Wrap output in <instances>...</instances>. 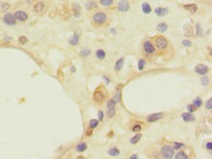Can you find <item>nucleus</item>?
<instances>
[{
	"label": "nucleus",
	"instance_id": "f03ea898",
	"mask_svg": "<svg viewBox=\"0 0 212 159\" xmlns=\"http://www.w3.org/2000/svg\"><path fill=\"white\" fill-rule=\"evenodd\" d=\"M91 21H92V24L96 26H105L109 24V17L106 12L96 11L91 16Z\"/></svg>",
	"mask_w": 212,
	"mask_h": 159
},
{
	"label": "nucleus",
	"instance_id": "1a4fd4ad",
	"mask_svg": "<svg viewBox=\"0 0 212 159\" xmlns=\"http://www.w3.org/2000/svg\"><path fill=\"white\" fill-rule=\"evenodd\" d=\"M195 72L198 75H206L207 73L209 72V67H206L205 65H202V63H199V65H195Z\"/></svg>",
	"mask_w": 212,
	"mask_h": 159
},
{
	"label": "nucleus",
	"instance_id": "49530a36",
	"mask_svg": "<svg viewBox=\"0 0 212 159\" xmlns=\"http://www.w3.org/2000/svg\"><path fill=\"white\" fill-rule=\"evenodd\" d=\"M77 159H84V157H82V156H78V157H77Z\"/></svg>",
	"mask_w": 212,
	"mask_h": 159
},
{
	"label": "nucleus",
	"instance_id": "ddd939ff",
	"mask_svg": "<svg viewBox=\"0 0 212 159\" xmlns=\"http://www.w3.org/2000/svg\"><path fill=\"white\" fill-rule=\"evenodd\" d=\"M169 12L167 8H163V7H156L154 9V13L156 14V16L158 17H163V16H166Z\"/></svg>",
	"mask_w": 212,
	"mask_h": 159
},
{
	"label": "nucleus",
	"instance_id": "20e7f679",
	"mask_svg": "<svg viewBox=\"0 0 212 159\" xmlns=\"http://www.w3.org/2000/svg\"><path fill=\"white\" fill-rule=\"evenodd\" d=\"M142 48H143L144 54H145L147 58H150V57L156 55V53H157V50L156 49L154 43H152V41L150 39H147L143 42Z\"/></svg>",
	"mask_w": 212,
	"mask_h": 159
},
{
	"label": "nucleus",
	"instance_id": "a211bd4d",
	"mask_svg": "<svg viewBox=\"0 0 212 159\" xmlns=\"http://www.w3.org/2000/svg\"><path fill=\"white\" fill-rule=\"evenodd\" d=\"M68 43H70V45H72V46H76V45H78L79 43V37L77 34H74L72 36V37L68 39Z\"/></svg>",
	"mask_w": 212,
	"mask_h": 159
},
{
	"label": "nucleus",
	"instance_id": "aec40b11",
	"mask_svg": "<svg viewBox=\"0 0 212 159\" xmlns=\"http://www.w3.org/2000/svg\"><path fill=\"white\" fill-rule=\"evenodd\" d=\"M142 139V134L140 133H137L134 137H132L131 139H130V144H138L139 142H140V140Z\"/></svg>",
	"mask_w": 212,
	"mask_h": 159
},
{
	"label": "nucleus",
	"instance_id": "a878e982",
	"mask_svg": "<svg viewBox=\"0 0 212 159\" xmlns=\"http://www.w3.org/2000/svg\"><path fill=\"white\" fill-rule=\"evenodd\" d=\"M142 10H143V12L145 13V14H150V13L152 12V7L150 6L149 3L145 2V3L142 4Z\"/></svg>",
	"mask_w": 212,
	"mask_h": 159
},
{
	"label": "nucleus",
	"instance_id": "4be33fe9",
	"mask_svg": "<svg viewBox=\"0 0 212 159\" xmlns=\"http://www.w3.org/2000/svg\"><path fill=\"white\" fill-rule=\"evenodd\" d=\"M87 147L88 146H87V144H86V143H79V144L76 145L75 149H76L77 152H83L87 149Z\"/></svg>",
	"mask_w": 212,
	"mask_h": 159
},
{
	"label": "nucleus",
	"instance_id": "bb28decb",
	"mask_svg": "<svg viewBox=\"0 0 212 159\" xmlns=\"http://www.w3.org/2000/svg\"><path fill=\"white\" fill-rule=\"evenodd\" d=\"M89 128L90 129H95L98 127V125H99V120L97 119H91L90 121H89Z\"/></svg>",
	"mask_w": 212,
	"mask_h": 159
},
{
	"label": "nucleus",
	"instance_id": "dca6fc26",
	"mask_svg": "<svg viewBox=\"0 0 212 159\" xmlns=\"http://www.w3.org/2000/svg\"><path fill=\"white\" fill-rule=\"evenodd\" d=\"M123 65H124V58H121L119 60L116 61L115 65V70L116 72L120 71L123 69Z\"/></svg>",
	"mask_w": 212,
	"mask_h": 159
},
{
	"label": "nucleus",
	"instance_id": "6ab92c4d",
	"mask_svg": "<svg viewBox=\"0 0 212 159\" xmlns=\"http://www.w3.org/2000/svg\"><path fill=\"white\" fill-rule=\"evenodd\" d=\"M44 10V3L43 2H38L33 6V11L36 13H41Z\"/></svg>",
	"mask_w": 212,
	"mask_h": 159
},
{
	"label": "nucleus",
	"instance_id": "393cba45",
	"mask_svg": "<svg viewBox=\"0 0 212 159\" xmlns=\"http://www.w3.org/2000/svg\"><path fill=\"white\" fill-rule=\"evenodd\" d=\"M80 6L78 5L77 3L74 4V15L75 18H79L80 17Z\"/></svg>",
	"mask_w": 212,
	"mask_h": 159
},
{
	"label": "nucleus",
	"instance_id": "9d476101",
	"mask_svg": "<svg viewBox=\"0 0 212 159\" xmlns=\"http://www.w3.org/2000/svg\"><path fill=\"white\" fill-rule=\"evenodd\" d=\"M164 117V113L163 112H157V113H152V114H150L149 116H147L146 118V121L148 123H152V122H156L158 120L162 119Z\"/></svg>",
	"mask_w": 212,
	"mask_h": 159
},
{
	"label": "nucleus",
	"instance_id": "f257e3e1",
	"mask_svg": "<svg viewBox=\"0 0 212 159\" xmlns=\"http://www.w3.org/2000/svg\"><path fill=\"white\" fill-rule=\"evenodd\" d=\"M152 43L157 51L160 52V54H169V51L171 50V45L169 43V40L163 35H156L152 38Z\"/></svg>",
	"mask_w": 212,
	"mask_h": 159
},
{
	"label": "nucleus",
	"instance_id": "cd10ccee",
	"mask_svg": "<svg viewBox=\"0 0 212 159\" xmlns=\"http://www.w3.org/2000/svg\"><path fill=\"white\" fill-rule=\"evenodd\" d=\"M79 55H80L82 58H87V57L91 55V50H89L87 48L82 49L80 51V53H79Z\"/></svg>",
	"mask_w": 212,
	"mask_h": 159
},
{
	"label": "nucleus",
	"instance_id": "473e14b6",
	"mask_svg": "<svg viewBox=\"0 0 212 159\" xmlns=\"http://www.w3.org/2000/svg\"><path fill=\"white\" fill-rule=\"evenodd\" d=\"M142 129H143L142 125H141V124H138V123L132 126V131L135 132V133H139V132L142 130Z\"/></svg>",
	"mask_w": 212,
	"mask_h": 159
},
{
	"label": "nucleus",
	"instance_id": "f3484780",
	"mask_svg": "<svg viewBox=\"0 0 212 159\" xmlns=\"http://www.w3.org/2000/svg\"><path fill=\"white\" fill-rule=\"evenodd\" d=\"M167 28H168V26L166 22H159L156 26V30L158 31V32H161V33L165 32V31L167 30Z\"/></svg>",
	"mask_w": 212,
	"mask_h": 159
},
{
	"label": "nucleus",
	"instance_id": "37998d69",
	"mask_svg": "<svg viewBox=\"0 0 212 159\" xmlns=\"http://www.w3.org/2000/svg\"><path fill=\"white\" fill-rule=\"evenodd\" d=\"M205 146H206V149H207V150H209V151H211V150H212V143H211V142H207V143H206V145H205Z\"/></svg>",
	"mask_w": 212,
	"mask_h": 159
},
{
	"label": "nucleus",
	"instance_id": "c85d7f7f",
	"mask_svg": "<svg viewBox=\"0 0 212 159\" xmlns=\"http://www.w3.org/2000/svg\"><path fill=\"white\" fill-rule=\"evenodd\" d=\"M193 106H195V108H199L200 106H202V100L200 99L199 97L195 98V100H193Z\"/></svg>",
	"mask_w": 212,
	"mask_h": 159
},
{
	"label": "nucleus",
	"instance_id": "7ed1b4c3",
	"mask_svg": "<svg viewBox=\"0 0 212 159\" xmlns=\"http://www.w3.org/2000/svg\"><path fill=\"white\" fill-rule=\"evenodd\" d=\"M107 98H108V91L105 88V86H98L97 89L94 91V94H93V100H94L95 103L101 106V104L105 103Z\"/></svg>",
	"mask_w": 212,
	"mask_h": 159
},
{
	"label": "nucleus",
	"instance_id": "c756f323",
	"mask_svg": "<svg viewBox=\"0 0 212 159\" xmlns=\"http://www.w3.org/2000/svg\"><path fill=\"white\" fill-rule=\"evenodd\" d=\"M94 8H96V3L93 0H88L86 2V9L87 10H93Z\"/></svg>",
	"mask_w": 212,
	"mask_h": 159
},
{
	"label": "nucleus",
	"instance_id": "f704fd0d",
	"mask_svg": "<svg viewBox=\"0 0 212 159\" xmlns=\"http://www.w3.org/2000/svg\"><path fill=\"white\" fill-rule=\"evenodd\" d=\"M200 82H201V84L203 86H207L209 84V77L202 76V78H201V80H200Z\"/></svg>",
	"mask_w": 212,
	"mask_h": 159
},
{
	"label": "nucleus",
	"instance_id": "de8ad7c7",
	"mask_svg": "<svg viewBox=\"0 0 212 159\" xmlns=\"http://www.w3.org/2000/svg\"><path fill=\"white\" fill-rule=\"evenodd\" d=\"M0 2H1V0H0Z\"/></svg>",
	"mask_w": 212,
	"mask_h": 159
},
{
	"label": "nucleus",
	"instance_id": "2eb2a0df",
	"mask_svg": "<svg viewBox=\"0 0 212 159\" xmlns=\"http://www.w3.org/2000/svg\"><path fill=\"white\" fill-rule=\"evenodd\" d=\"M182 118H183V120L185 122H193L195 120V115H193L190 112H185V113H182Z\"/></svg>",
	"mask_w": 212,
	"mask_h": 159
},
{
	"label": "nucleus",
	"instance_id": "a19ab883",
	"mask_svg": "<svg viewBox=\"0 0 212 159\" xmlns=\"http://www.w3.org/2000/svg\"><path fill=\"white\" fill-rule=\"evenodd\" d=\"M19 41L21 44H26V43L28 41V39L26 37V36H21V37L19 38Z\"/></svg>",
	"mask_w": 212,
	"mask_h": 159
},
{
	"label": "nucleus",
	"instance_id": "0eeeda50",
	"mask_svg": "<svg viewBox=\"0 0 212 159\" xmlns=\"http://www.w3.org/2000/svg\"><path fill=\"white\" fill-rule=\"evenodd\" d=\"M116 114V103L113 99H109L107 102V116L113 118Z\"/></svg>",
	"mask_w": 212,
	"mask_h": 159
},
{
	"label": "nucleus",
	"instance_id": "423d86ee",
	"mask_svg": "<svg viewBox=\"0 0 212 159\" xmlns=\"http://www.w3.org/2000/svg\"><path fill=\"white\" fill-rule=\"evenodd\" d=\"M173 157L174 159H195V153L193 148H186L184 150H179Z\"/></svg>",
	"mask_w": 212,
	"mask_h": 159
},
{
	"label": "nucleus",
	"instance_id": "39448f33",
	"mask_svg": "<svg viewBox=\"0 0 212 159\" xmlns=\"http://www.w3.org/2000/svg\"><path fill=\"white\" fill-rule=\"evenodd\" d=\"M175 154V150L173 149L172 145L169 144H165L160 147L159 156L162 159H172Z\"/></svg>",
	"mask_w": 212,
	"mask_h": 159
},
{
	"label": "nucleus",
	"instance_id": "4468645a",
	"mask_svg": "<svg viewBox=\"0 0 212 159\" xmlns=\"http://www.w3.org/2000/svg\"><path fill=\"white\" fill-rule=\"evenodd\" d=\"M184 9H186L187 11H189L190 13H193V14H195V13L197 12L198 10V7L197 4L193 3V4H187V5H184L183 6Z\"/></svg>",
	"mask_w": 212,
	"mask_h": 159
},
{
	"label": "nucleus",
	"instance_id": "f8f14e48",
	"mask_svg": "<svg viewBox=\"0 0 212 159\" xmlns=\"http://www.w3.org/2000/svg\"><path fill=\"white\" fill-rule=\"evenodd\" d=\"M14 15H15L16 20H17V21H19V22H26L27 20L28 19V15H27L26 12H24V11H21V10L17 11V12H16Z\"/></svg>",
	"mask_w": 212,
	"mask_h": 159
},
{
	"label": "nucleus",
	"instance_id": "5701e85b",
	"mask_svg": "<svg viewBox=\"0 0 212 159\" xmlns=\"http://www.w3.org/2000/svg\"><path fill=\"white\" fill-rule=\"evenodd\" d=\"M115 0H99V4L102 7H111Z\"/></svg>",
	"mask_w": 212,
	"mask_h": 159
},
{
	"label": "nucleus",
	"instance_id": "9b49d317",
	"mask_svg": "<svg viewBox=\"0 0 212 159\" xmlns=\"http://www.w3.org/2000/svg\"><path fill=\"white\" fill-rule=\"evenodd\" d=\"M117 10L122 13L128 12L130 10V4L128 0H120L117 3Z\"/></svg>",
	"mask_w": 212,
	"mask_h": 159
},
{
	"label": "nucleus",
	"instance_id": "c9c22d12",
	"mask_svg": "<svg viewBox=\"0 0 212 159\" xmlns=\"http://www.w3.org/2000/svg\"><path fill=\"white\" fill-rule=\"evenodd\" d=\"M205 108H206V110H212V99L211 98H209L208 101L206 102V104H205Z\"/></svg>",
	"mask_w": 212,
	"mask_h": 159
},
{
	"label": "nucleus",
	"instance_id": "7c9ffc66",
	"mask_svg": "<svg viewBox=\"0 0 212 159\" xmlns=\"http://www.w3.org/2000/svg\"><path fill=\"white\" fill-rule=\"evenodd\" d=\"M146 63H147V62H146L145 59H140L138 62V69L140 70V71H142V70L145 69V65Z\"/></svg>",
	"mask_w": 212,
	"mask_h": 159
},
{
	"label": "nucleus",
	"instance_id": "ea45409f",
	"mask_svg": "<svg viewBox=\"0 0 212 159\" xmlns=\"http://www.w3.org/2000/svg\"><path fill=\"white\" fill-rule=\"evenodd\" d=\"M197 34L198 36H202V30H201V26H200L199 24H197Z\"/></svg>",
	"mask_w": 212,
	"mask_h": 159
},
{
	"label": "nucleus",
	"instance_id": "b1692460",
	"mask_svg": "<svg viewBox=\"0 0 212 159\" xmlns=\"http://www.w3.org/2000/svg\"><path fill=\"white\" fill-rule=\"evenodd\" d=\"M108 152H109V154L111 156H118V155H119V153H120L119 149H118L117 147H115V146L111 147V148L109 149Z\"/></svg>",
	"mask_w": 212,
	"mask_h": 159
},
{
	"label": "nucleus",
	"instance_id": "2f4dec72",
	"mask_svg": "<svg viewBox=\"0 0 212 159\" xmlns=\"http://www.w3.org/2000/svg\"><path fill=\"white\" fill-rule=\"evenodd\" d=\"M172 147H173V149H174V150H180L182 147H185V144H182V143H179V142H175L174 144H173Z\"/></svg>",
	"mask_w": 212,
	"mask_h": 159
},
{
	"label": "nucleus",
	"instance_id": "79ce46f5",
	"mask_svg": "<svg viewBox=\"0 0 212 159\" xmlns=\"http://www.w3.org/2000/svg\"><path fill=\"white\" fill-rule=\"evenodd\" d=\"M104 112H103V110H99L98 111V120L99 121H103V119H104Z\"/></svg>",
	"mask_w": 212,
	"mask_h": 159
},
{
	"label": "nucleus",
	"instance_id": "412c9836",
	"mask_svg": "<svg viewBox=\"0 0 212 159\" xmlns=\"http://www.w3.org/2000/svg\"><path fill=\"white\" fill-rule=\"evenodd\" d=\"M96 55V58L98 59V60H104L105 58H106V52L104 51L103 49H98L97 51H96L95 53Z\"/></svg>",
	"mask_w": 212,
	"mask_h": 159
},
{
	"label": "nucleus",
	"instance_id": "58836bf2",
	"mask_svg": "<svg viewBox=\"0 0 212 159\" xmlns=\"http://www.w3.org/2000/svg\"><path fill=\"white\" fill-rule=\"evenodd\" d=\"M182 45L185 46V47H191V42L190 41V40H188V39H185V40L182 41Z\"/></svg>",
	"mask_w": 212,
	"mask_h": 159
},
{
	"label": "nucleus",
	"instance_id": "c03bdc74",
	"mask_svg": "<svg viewBox=\"0 0 212 159\" xmlns=\"http://www.w3.org/2000/svg\"><path fill=\"white\" fill-rule=\"evenodd\" d=\"M138 158H139L138 154H132V155L130 156L129 159H138Z\"/></svg>",
	"mask_w": 212,
	"mask_h": 159
},
{
	"label": "nucleus",
	"instance_id": "e433bc0d",
	"mask_svg": "<svg viewBox=\"0 0 212 159\" xmlns=\"http://www.w3.org/2000/svg\"><path fill=\"white\" fill-rule=\"evenodd\" d=\"M187 110H188V111H190V113H193V111H195L197 110V108H195V106H193V104H189L188 106H187Z\"/></svg>",
	"mask_w": 212,
	"mask_h": 159
},
{
	"label": "nucleus",
	"instance_id": "6e6552de",
	"mask_svg": "<svg viewBox=\"0 0 212 159\" xmlns=\"http://www.w3.org/2000/svg\"><path fill=\"white\" fill-rule=\"evenodd\" d=\"M3 22H4V24H7V26H13L16 24L17 20H16V18H15V15L12 14V13H6L3 17Z\"/></svg>",
	"mask_w": 212,
	"mask_h": 159
},
{
	"label": "nucleus",
	"instance_id": "a18cd8bd",
	"mask_svg": "<svg viewBox=\"0 0 212 159\" xmlns=\"http://www.w3.org/2000/svg\"><path fill=\"white\" fill-rule=\"evenodd\" d=\"M70 71H72V72H75V67H72V69H70Z\"/></svg>",
	"mask_w": 212,
	"mask_h": 159
},
{
	"label": "nucleus",
	"instance_id": "4c0bfd02",
	"mask_svg": "<svg viewBox=\"0 0 212 159\" xmlns=\"http://www.w3.org/2000/svg\"><path fill=\"white\" fill-rule=\"evenodd\" d=\"M120 96H121V92H117L115 94V98H113L115 103H120Z\"/></svg>",
	"mask_w": 212,
	"mask_h": 159
},
{
	"label": "nucleus",
	"instance_id": "72a5a7b5",
	"mask_svg": "<svg viewBox=\"0 0 212 159\" xmlns=\"http://www.w3.org/2000/svg\"><path fill=\"white\" fill-rule=\"evenodd\" d=\"M9 8H10V5L8 3H6V2H4L0 6V12H5V11L9 10Z\"/></svg>",
	"mask_w": 212,
	"mask_h": 159
}]
</instances>
